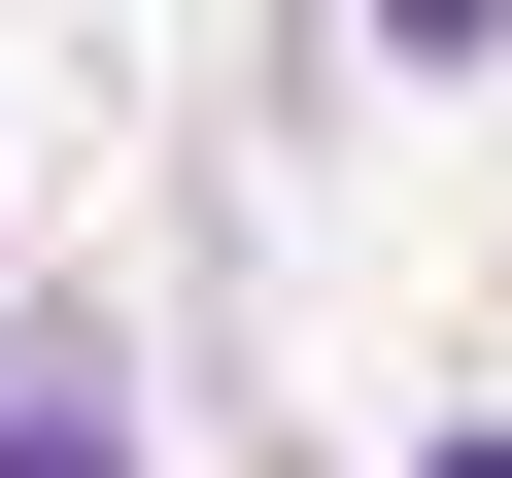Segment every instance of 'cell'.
<instances>
[{
    "label": "cell",
    "instance_id": "6da1fadb",
    "mask_svg": "<svg viewBox=\"0 0 512 478\" xmlns=\"http://www.w3.org/2000/svg\"><path fill=\"white\" fill-rule=\"evenodd\" d=\"M0 478H137V410H103V376H35V410H0Z\"/></svg>",
    "mask_w": 512,
    "mask_h": 478
},
{
    "label": "cell",
    "instance_id": "7a4b0ae2",
    "mask_svg": "<svg viewBox=\"0 0 512 478\" xmlns=\"http://www.w3.org/2000/svg\"><path fill=\"white\" fill-rule=\"evenodd\" d=\"M376 35H410V69H444V35H478V0H376Z\"/></svg>",
    "mask_w": 512,
    "mask_h": 478
},
{
    "label": "cell",
    "instance_id": "3957f363",
    "mask_svg": "<svg viewBox=\"0 0 512 478\" xmlns=\"http://www.w3.org/2000/svg\"><path fill=\"white\" fill-rule=\"evenodd\" d=\"M444 478H512V444H444Z\"/></svg>",
    "mask_w": 512,
    "mask_h": 478
}]
</instances>
